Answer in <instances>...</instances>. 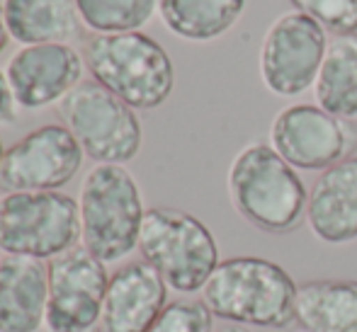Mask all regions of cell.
Wrapping results in <instances>:
<instances>
[{
    "label": "cell",
    "instance_id": "ba28073f",
    "mask_svg": "<svg viewBox=\"0 0 357 332\" xmlns=\"http://www.w3.org/2000/svg\"><path fill=\"white\" fill-rule=\"evenodd\" d=\"M270 145L304 173H324L357 153V119H343L319 104L280 109L270 124Z\"/></svg>",
    "mask_w": 357,
    "mask_h": 332
},
{
    "label": "cell",
    "instance_id": "44dd1931",
    "mask_svg": "<svg viewBox=\"0 0 357 332\" xmlns=\"http://www.w3.org/2000/svg\"><path fill=\"white\" fill-rule=\"evenodd\" d=\"M149 332H214V315L202 299H175Z\"/></svg>",
    "mask_w": 357,
    "mask_h": 332
},
{
    "label": "cell",
    "instance_id": "d6986e66",
    "mask_svg": "<svg viewBox=\"0 0 357 332\" xmlns=\"http://www.w3.org/2000/svg\"><path fill=\"white\" fill-rule=\"evenodd\" d=\"M245 0H158L163 24L188 42H214L241 19Z\"/></svg>",
    "mask_w": 357,
    "mask_h": 332
},
{
    "label": "cell",
    "instance_id": "7402d4cb",
    "mask_svg": "<svg viewBox=\"0 0 357 332\" xmlns=\"http://www.w3.org/2000/svg\"><path fill=\"white\" fill-rule=\"evenodd\" d=\"M296 13L316 19L326 32L355 34L357 32V0H289Z\"/></svg>",
    "mask_w": 357,
    "mask_h": 332
},
{
    "label": "cell",
    "instance_id": "5bb4252c",
    "mask_svg": "<svg viewBox=\"0 0 357 332\" xmlns=\"http://www.w3.org/2000/svg\"><path fill=\"white\" fill-rule=\"evenodd\" d=\"M306 223L326 245L357 240V155L316 177L306 204Z\"/></svg>",
    "mask_w": 357,
    "mask_h": 332
},
{
    "label": "cell",
    "instance_id": "7c38bea8",
    "mask_svg": "<svg viewBox=\"0 0 357 332\" xmlns=\"http://www.w3.org/2000/svg\"><path fill=\"white\" fill-rule=\"evenodd\" d=\"M83 56L68 44L24 47L10 58L8 83L22 109H42L61 102L75 85L83 83Z\"/></svg>",
    "mask_w": 357,
    "mask_h": 332
},
{
    "label": "cell",
    "instance_id": "9c48e42d",
    "mask_svg": "<svg viewBox=\"0 0 357 332\" xmlns=\"http://www.w3.org/2000/svg\"><path fill=\"white\" fill-rule=\"evenodd\" d=\"M328 49V32L304 13H284L268 27L260 47V78L278 97L314 88Z\"/></svg>",
    "mask_w": 357,
    "mask_h": 332
},
{
    "label": "cell",
    "instance_id": "9a60e30c",
    "mask_svg": "<svg viewBox=\"0 0 357 332\" xmlns=\"http://www.w3.org/2000/svg\"><path fill=\"white\" fill-rule=\"evenodd\" d=\"M49 269L42 260H0V332H39L47 318Z\"/></svg>",
    "mask_w": 357,
    "mask_h": 332
},
{
    "label": "cell",
    "instance_id": "5b68a950",
    "mask_svg": "<svg viewBox=\"0 0 357 332\" xmlns=\"http://www.w3.org/2000/svg\"><path fill=\"white\" fill-rule=\"evenodd\" d=\"M139 253L178 294L202 291L221 262L212 230L197 216L170 206L146 211Z\"/></svg>",
    "mask_w": 357,
    "mask_h": 332
},
{
    "label": "cell",
    "instance_id": "e0dca14e",
    "mask_svg": "<svg viewBox=\"0 0 357 332\" xmlns=\"http://www.w3.org/2000/svg\"><path fill=\"white\" fill-rule=\"evenodd\" d=\"M5 27L24 47L66 44L78 34V10L73 0H5Z\"/></svg>",
    "mask_w": 357,
    "mask_h": 332
},
{
    "label": "cell",
    "instance_id": "d4e9b609",
    "mask_svg": "<svg viewBox=\"0 0 357 332\" xmlns=\"http://www.w3.org/2000/svg\"><path fill=\"white\" fill-rule=\"evenodd\" d=\"M219 332H250L248 328H243V325H224V328H219Z\"/></svg>",
    "mask_w": 357,
    "mask_h": 332
},
{
    "label": "cell",
    "instance_id": "30bf717a",
    "mask_svg": "<svg viewBox=\"0 0 357 332\" xmlns=\"http://www.w3.org/2000/svg\"><path fill=\"white\" fill-rule=\"evenodd\" d=\"M47 332H93L100 328L109 271L80 245L49 260Z\"/></svg>",
    "mask_w": 357,
    "mask_h": 332
},
{
    "label": "cell",
    "instance_id": "8fae6325",
    "mask_svg": "<svg viewBox=\"0 0 357 332\" xmlns=\"http://www.w3.org/2000/svg\"><path fill=\"white\" fill-rule=\"evenodd\" d=\"M83 148L61 124H47L13 143L0 163V187L8 192H59L78 175Z\"/></svg>",
    "mask_w": 357,
    "mask_h": 332
},
{
    "label": "cell",
    "instance_id": "3957f363",
    "mask_svg": "<svg viewBox=\"0 0 357 332\" xmlns=\"http://www.w3.org/2000/svg\"><path fill=\"white\" fill-rule=\"evenodd\" d=\"M78 211L80 243L105 264L139 248L146 209L139 182L124 165H95L80 184Z\"/></svg>",
    "mask_w": 357,
    "mask_h": 332
},
{
    "label": "cell",
    "instance_id": "603a6c76",
    "mask_svg": "<svg viewBox=\"0 0 357 332\" xmlns=\"http://www.w3.org/2000/svg\"><path fill=\"white\" fill-rule=\"evenodd\" d=\"M15 95L8 83V75L0 70V124H10L15 119Z\"/></svg>",
    "mask_w": 357,
    "mask_h": 332
},
{
    "label": "cell",
    "instance_id": "4fadbf2b",
    "mask_svg": "<svg viewBox=\"0 0 357 332\" xmlns=\"http://www.w3.org/2000/svg\"><path fill=\"white\" fill-rule=\"evenodd\" d=\"M168 306V284L149 262L137 260L109 274L100 332H149Z\"/></svg>",
    "mask_w": 357,
    "mask_h": 332
},
{
    "label": "cell",
    "instance_id": "484cf974",
    "mask_svg": "<svg viewBox=\"0 0 357 332\" xmlns=\"http://www.w3.org/2000/svg\"><path fill=\"white\" fill-rule=\"evenodd\" d=\"M3 155H5V150H3V141H0V163H3Z\"/></svg>",
    "mask_w": 357,
    "mask_h": 332
},
{
    "label": "cell",
    "instance_id": "cb8c5ba5",
    "mask_svg": "<svg viewBox=\"0 0 357 332\" xmlns=\"http://www.w3.org/2000/svg\"><path fill=\"white\" fill-rule=\"evenodd\" d=\"M8 27H5V15H3V5H0V54H3V49L8 47Z\"/></svg>",
    "mask_w": 357,
    "mask_h": 332
},
{
    "label": "cell",
    "instance_id": "ffe728a7",
    "mask_svg": "<svg viewBox=\"0 0 357 332\" xmlns=\"http://www.w3.org/2000/svg\"><path fill=\"white\" fill-rule=\"evenodd\" d=\"M78 17L100 34L137 32L153 17L158 0H73Z\"/></svg>",
    "mask_w": 357,
    "mask_h": 332
},
{
    "label": "cell",
    "instance_id": "277c9868",
    "mask_svg": "<svg viewBox=\"0 0 357 332\" xmlns=\"http://www.w3.org/2000/svg\"><path fill=\"white\" fill-rule=\"evenodd\" d=\"M83 61L95 83L132 109H155L173 93V61L168 52L144 32L95 34L85 42Z\"/></svg>",
    "mask_w": 357,
    "mask_h": 332
},
{
    "label": "cell",
    "instance_id": "52a82bcc",
    "mask_svg": "<svg viewBox=\"0 0 357 332\" xmlns=\"http://www.w3.org/2000/svg\"><path fill=\"white\" fill-rule=\"evenodd\" d=\"M66 129L83 153L98 165H124L142 150V122L137 109L95 80H83L59 102Z\"/></svg>",
    "mask_w": 357,
    "mask_h": 332
},
{
    "label": "cell",
    "instance_id": "7a4b0ae2",
    "mask_svg": "<svg viewBox=\"0 0 357 332\" xmlns=\"http://www.w3.org/2000/svg\"><path fill=\"white\" fill-rule=\"evenodd\" d=\"M226 189L236 214L260 233L289 235L306 221L309 192L304 180L263 141H253L236 153Z\"/></svg>",
    "mask_w": 357,
    "mask_h": 332
},
{
    "label": "cell",
    "instance_id": "ac0fdd59",
    "mask_svg": "<svg viewBox=\"0 0 357 332\" xmlns=\"http://www.w3.org/2000/svg\"><path fill=\"white\" fill-rule=\"evenodd\" d=\"M316 104L343 119H357V32L328 39L319 78L314 83Z\"/></svg>",
    "mask_w": 357,
    "mask_h": 332
},
{
    "label": "cell",
    "instance_id": "8992f818",
    "mask_svg": "<svg viewBox=\"0 0 357 332\" xmlns=\"http://www.w3.org/2000/svg\"><path fill=\"white\" fill-rule=\"evenodd\" d=\"M78 201L63 192H8L0 199V250L54 260L78 248Z\"/></svg>",
    "mask_w": 357,
    "mask_h": 332
},
{
    "label": "cell",
    "instance_id": "6da1fadb",
    "mask_svg": "<svg viewBox=\"0 0 357 332\" xmlns=\"http://www.w3.org/2000/svg\"><path fill=\"white\" fill-rule=\"evenodd\" d=\"M296 281L282 264L255 255L221 260L202 289L214 318L243 328L289 330L296 325Z\"/></svg>",
    "mask_w": 357,
    "mask_h": 332
},
{
    "label": "cell",
    "instance_id": "2e32d148",
    "mask_svg": "<svg viewBox=\"0 0 357 332\" xmlns=\"http://www.w3.org/2000/svg\"><path fill=\"white\" fill-rule=\"evenodd\" d=\"M304 332H357V279H311L296 289Z\"/></svg>",
    "mask_w": 357,
    "mask_h": 332
}]
</instances>
